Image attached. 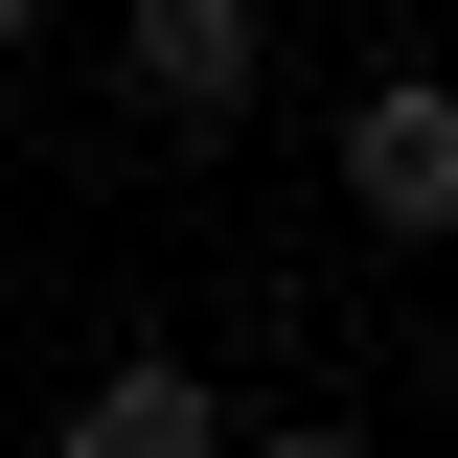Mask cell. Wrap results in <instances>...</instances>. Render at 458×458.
<instances>
[{
	"label": "cell",
	"instance_id": "cell-3",
	"mask_svg": "<svg viewBox=\"0 0 458 458\" xmlns=\"http://www.w3.org/2000/svg\"><path fill=\"white\" fill-rule=\"evenodd\" d=\"M207 436H229V390H207V367H161V344L69 390V458H207Z\"/></svg>",
	"mask_w": 458,
	"mask_h": 458
},
{
	"label": "cell",
	"instance_id": "cell-4",
	"mask_svg": "<svg viewBox=\"0 0 458 458\" xmlns=\"http://www.w3.org/2000/svg\"><path fill=\"white\" fill-rule=\"evenodd\" d=\"M23 23H47V0H0V69H23Z\"/></svg>",
	"mask_w": 458,
	"mask_h": 458
},
{
	"label": "cell",
	"instance_id": "cell-1",
	"mask_svg": "<svg viewBox=\"0 0 458 458\" xmlns=\"http://www.w3.org/2000/svg\"><path fill=\"white\" fill-rule=\"evenodd\" d=\"M321 161H344V207L390 229V252H458V69H367L321 114Z\"/></svg>",
	"mask_w": 458,
	"mask_h": 458
},
{
	"label": "cell",
	"instance_id": "cell-2",
	"mask_svg": "<svg viewBox=\"0 0 458 458\" xmlns=\"http://www.w3.org/2000/svg\"><path fill=\"white\" fill-rule=\"evenodd\" d=\"M114 92L161 114V138H229V114L276 92V0H114Z\"/></svg>",
	"mask_w": 458,
	"mask_h": 458
}]
</instances>
